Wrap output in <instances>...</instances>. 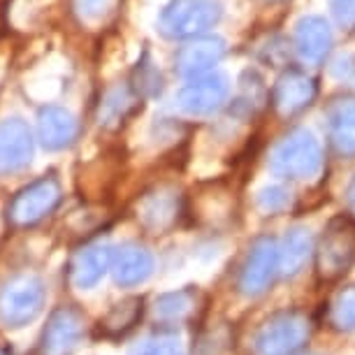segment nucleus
Wrapping results in <instances>:
<instances>
[{"label": "nucleus", "mask_w": 355, "mask_h": 355, "mask_svg": "<svg viewBox=\"0 0 355 355\" xmlns=\"http://www.w3.org/2000/svg\"><path fill=\"white\" fill-rule=\"evenodd\" d=\"M355 260V227L348 220L339 218L327 227L318 249L320 274L327 279L341 277Z\"/></svg>", "instance_id": "6e6552de"}, {"label": "nucleus", "mask_w": 355, "mask_h": 355, "mask_svg": "<svg viewBox=\"0 0 355 355\" xmlns=\"http://www.w3.org/2000/svg\"><path fill=\"white\" fill-rule=\"evenodd\" d=\"M37 137L44 149L61 151L79 137L77 116L65 107L46 105L37 114Z\"/></svg>", "instance_id": "f8f14e48"}, {"label": "nucleus", "mask_w": 355, "mask_h": 355, "mask_svg": "<svg viewBox=\"0 0 355 355\" xmlns=\"http://www.w3.org/2000/svg\"><path fill=\"white\" fill-rule=\"evenodd\" d=\"M316 82L302 70H286L272 89V105L281 116L304 112L316 98Z\"/></svg>", "instance_id": "9b49d317"}, {"label": "nucleus", "mask_w": 355, "mask_h": 355, "mask_svg": "<svg viewBox=\"0 0 355 355\" xmlns=\"http://www.w3.org/2000/svg\"><path fill=\"white\" fill-rule=\"evenodd\" d=\"M313 253V239L306 227H293L286 232L279 246V272L284 277H295Z\"/></svg>", "instance_id": "a211bd4d"}, {"label": "nucleus", "mask_w": 355, "mask_h": 355, "mask_svg": "<svg viewBox=\"0 0 355 355\" xmlns=\"http://www.w3.org/2000/svg\"><path fill=\"white\" fill-rule=\"evenodd\" d=\"M33 130L19 116L0 121V177L21 172L33 158Z\"/></svg>", "instance_id": "1a4fd4ad"}, {"label": "nucleus", "mask_w": 355, "mask_h": 355, "mask_svg": "<svg viewBox=\"0 0 355 355\" xmlns=\"http://www.w3.org/2000/svg\"><path fill=\"white\" fill-rule=\"evenodd\" d=\"M84 334V318L82 313L72 306L58 309L51 316L49 325L42 337V353L44 355H70V351L79 344Z\"/></svg>", "instance_id": "ddd939ff"}, {"label": "nucleus", "mask_w": 355, "mask_h": 355, "mask_svg": "<svg viewBox=\"0 0 355 355\" xmlns=\"http://www.w3.org/2000/svg\"><path fill=\"white\" fill-rule=\"evenodd\" d=\"M114 251L105 244H93L79 253L72 263V281L79 288H91L96 286L100 279L105 277V272L112 267Z\"/></svg>", "instance_id": "6ab92c4d"}, {"label": "nucleus", "mask_w": 355, "mask_h": 355, "mask_svg": "<svg viewBox=\"0 0 355 355\" xmlns=\"http://www.w3.org/2000/svg\"><path fill=\"white\" fill-rule=\"evenodd\" d=\"M137 313H142V302H139V300H128V302L119 304L116 309L110 313L107 327H112V330H116V332L128 330V327L135 323Z\"/></svg>", "instance_id": "a878e982"}, {"label": "nucleus", "mask_w": 355, "mask_h": 355, "mask_svg": "<svg viewBox=\"0 0 355 355\" xmlns=\"http://www.w3.org/2000/svg\"><path fill=\"white\" fill-rule=\"evenodd\" d=\"M311 323L302 311H279L267 318L253 339V355H293L306 344Z\"/></svg>", "instance_id": "7ed1b4c3"}, {"label": "nucleus", "mask_w": 355, "mask_h": 355, "mask_svg": "<svg viewBox=\"0 0 355 355\" xmlns=\"http://www.w3.org/2000/svg\"><path fill=\"white\" fill-rule=\"evenodd\" d=\"M191 306H193V295L182 291V293L163 295V297L158 300L156 309L163 318H182L191 311Z\"/></svg>", "instance_id": "b1692460"}, {"label": "nucleus", "mask_w": 355, "mask_h": 355, "mask_svg": "<svg viewBox=\"0 0 355 355\" xmlns=\"http://www.w3.org/2000/svg\"><path fill=\"white\" fill-rule=\"evenodd\" d=\"M44 284L33 274H19L0 291V318L12 327L26 325L42 309Z\"/></svg>", "instance_id": "20e7f679"}, {"label": "nucleus", "mask_w": 355, "mask_h": 355, "mask_svg": "<svg viewBox=\"0 0 355 355\" xmlns=\"http://www.w3.org/2000/svg\"><path fill=\"white\" fill-rule=\"evenodd\" d=\"M295 49L304 63L316 65L325 61L332 49V28L323 17L309 15L302 17L295 26Z\"/></svg>", "instance_id": "4468645a"}, {"label": "nucleus", "mask_w": 355, "mask_h": 355, "mask_svg": "<svg viewBox=\"0 0 355 355\" xmlns=\"http://www.w3.org/2000/svg\"><path fill=\"white\" fill-rule=\"evenodd\" d=\"M137 100L139 96L130 86H114L105 93L103 103H100V125L105 128H119L132 112L137 110Z\"/></svg>", "instance_id": "aec40b11"}, {"label": "nucleus", "mask_w": 355, "mask_h": 355, "mask_svg": "<svg viewBox=\"0 0 355 355\" xmlns=\"http://www.w3.org/2000/svg\"><path fill=\"white\" fill-rule=\"evenodd\" d=\"M72 8L75 15L79 17V21L98 26L105 24L114 12L119 8V0H72Z\"/></svg>", "instance_id": "5701e85b"}, {"label": "nucleus", "mask_w": 355, "mask_h": 355, "mask_svg": "<svg viewBox=\"0 0 355 355\" xmlns=\"http://www.w3.org/2000/svg\"><path fill=\"white\" fill-rule=\"evenodd\" d=\"M279 274V244L272 237H260L253 242L242 270H239V291L246 297H258L272 286Z\"/></svg>", "instance_id": "0eeeda50"}, {"label": "nucleus", "mask_w": 355, "mask_h": 355, "mask_svg": "<svg viewBox=\"0 0 355 355\" xmlns=\"http://www.w3.org/2000/svg\"><path fill=\"white\" fill-rule=\"evenodd\" d=\"M270 170L277 177L304 182L323 170V146L311 130L297 128L281 139L272 149Z\"/></svg>", "instance_id": "f257e3e1"}, {"label": "nucleus", "mask_w": 355, "mask_h": 355, "mask_svg": "<svg viewBox=\"0 0 355 355\" xmlns=\"http://www.w3.org/2000/svg\"><path fill=\"white\" fill-rule=\"evenodd\" d=\"M230 84L220 72H205V75L191 77L177 93V103L182 112L191 116H209L227 103Z\"/></svg>", "instance_id": "423d86ee"}, {"label": "nucleus", "mask_w": 355, "mask_h": 355, "mask_svg": "<svg viewBox=\"0 0 355 355\" xmlns=\"http://www.w3.org/2000/svg\"><path fill=\"white\" fill-rule=\"evenodd\" d=\"M327 320L339 332L355 330V286H348L334 295L330 309H327Z\"/></svg>", "instance_id": "412c9836"}, {"label": "nucleus", "mask_w": 355, "mask_h": 355, "mask_svg": "<svg viewBox=\"0 0 355 355\" xmlns=\"http://www.w3.org/2000/svg\"><path fill=\"white\" fill-rule=\"evenodd\" d=\"M61 202V184L56 177H42L28 184L10 202L8 218L15 225H33L56 209Z\"/></svg>", "instance_id": "39448f33"}, {"label": "nucleus", "mask_w": 355, "mask_h": 355, "mask_svg": "<svg viewBox=\"0 0 355 355\" xmlns=\"http://www.w3.org/2000/svg\"><path fill=\"white\" fill-rule=\"evenodd\" d=\"M179 216V193L172 189H158L146 196L139 205V218L151 230H165Z\"/></svg>", "instance_id": "f3484780"}, {"label": "nucleus", "mask_w": 355, "mask_h": 355, "mask_svg": "<svg viewBox=\"0 0 355 355\" xmlns=\"http://www.w3.org/2000/svg\"><path fill=\"white\" fill-rule=\"evenodd\" d=\"M330 10L341 28L355 26V0H330Z\"/></svg>", "instance_id": "cd10ccee"}, {"label": "nucleus", "mask_w": 355, "mask_h": 355, "mask_svg": "<svg viewBox=\"0 0 355 355\" xmlns=\"http://www.w3.org/2000/svg\"><path fill=\"white\" fill-rule=\"evenodd\" d=\"M114 279L121 286H137L144 279H149L153 270V258L144 246L137 244H125L121 249L114 251L112 256V267Z\"/></svg>", "instance_id": "dca6fc26"}, {"label": "nucleus", "mask_w": 355, "mask_h": 355, "mask_svg": "<svg viewBox=\"0 0 355 355\" xmlns=\"http://www.w3.org/2000/svg\"><path fill=\"white\" fill-rule=\"evenodd\" d=\"M130 89L137 93L139 98H156L163 91V75L153 65L149 58L137 63L135 72H132V84Z\"/></svg>", "instance_id": "4be33fe9"}, {"label": "nucleus", "mask_w": 355, "mask_h": 355, "mask_svg": "<svg viewBox=\"0 0 355 355\" xmlns=\"http://www.w3.org/2000/svg\"><path fill=\"white\" fill-rule=\"evenodd\" d=\"M325 116L334 151L344 158L355 156V98H337L327 107Z\"/></svg>", "instance_id": "2eb2a0df"}, {"label": "nucleus", "mask_w": 355, "mask_h": 355, "mask_svg": "<svg viewBox=\"0 0 355 355\" xmlns=\"http://www.w3.org/2000/svg\"><path fill=\"white\" fill-rule=\"evenodd\" d=\"M346 198H348V207L355 211V177H353V182L351 186H348V193H346Z\"/></svg>", "instance_id": "c85d7f7f"}, {"label": "nucleus", "mask_w": 355, "mask_h": 355, "mask_svg": "<svg viewBox=\"0 0 355 355\" xmlns=\"http://www.w3.org/2000/svg\"><path fill=\"white\" fill-rule=\"evenodd\" d=\"M220 17L223 5L218 0H172L160 15L158 28L167 40H189L214 28Z\"/></svg>", "instance_id": "f03ea898"}, {"label": "nucleus", "mask_w": 355, "mask_h": 355, "mask_svg": "<svg viewBox=\"0 0 355 355\" xmlns=\"http://www.w3.org/2000/svg\"><path fill=\"white\" fill-rule=\"evenodd\" d=\"M132 355H184V348L177 339H153L144 341Z\"/></svg>", "instance_id": "bb28decb"}, {"label": "nucleus", "mask_w": 355, "mask_h": 355, "mask_svg": "<svg viewBox=\"0 0 355 355\" xmlns=\"http://www.w3.org/2000/svg\"><path fill=\"white\" fill-rule=\"evenodd\" d=\"M256 202L265 214H279L291 205V193L284 186H265L258 191Z\"/></svg>", "instance_id": "393cba45"}, {"label": "nucleus", "mask_w": 355, "mask_h": 355, "mask_svg": "<svg viewBox=\"0 0 355 355\" xmlns=\"http://www.w3.org/2000/svg\"><path fill=\"white\" fill-rule=\"evenodd\" d=\"M225 56V42L216 35H198L191 37L174 56L177 72L184 77H198L211 72Z\"/></svg>", "instance_id": "9d476101"}]
</instances>
